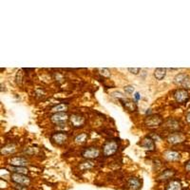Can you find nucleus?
Returning <instances> with one entry per match:
<instances>
[{
    "label": "nucleus",
    "instance_id": "1",
    "mask_svg": "<svg viewBox=\"0 0 190 190\" xmlns=\"http://www.w3.org/2000/svg\"><path fill=\"white\" fill-rule=\"evenodd\" d=\"M118 150V144L114 141H109L105 144L103 147V153L105 156H111Z\"/></svg>",
    "mask_w": 190,
    "mask_h": 190
},
{
    "label": "nucleus",
    "instance_id": "2",
    "mask_svg": "<svg viewBox=\"0 0 190 190\" xmlns=\"http://www.w3.org/2000/svg\"><path fill=\"white\" fill-rule=\"evenodd\" d=\"M12 181L15 182L16 185H29L31 180L29 177H27L24 174H18V173H12L11 175Z\"/></svg>",
    "mask_w": 190,
    "mask_h": 190
},
{
    "label": "nucleus",
    "instance_id": "3",
    "mask_svg": "<svg viewBox=\"0 0 190 190\" xmlns=\"http://www.w3.org/2000/svg\"><path fill=\"white\" fill-rule=\"evenodd\" d=\"M163 123V120L159 115H151L146 117L145 120V124L147 128H156V126L160 125Z\"/></svg>",
    "mask_w": 190,
    "mask_h": 190
},
{
    "label": "nucleus",
    "instance_id": "4",
    "mask_svg": "<svg viewBox=\"0 0 190 190\" xmlns=\"http://www.w3.org/2000/svg\"><path fill=\"white\" fill-rule=\"evenodd\" d=\"M174 97H175L176 101H177L178 103L182 104V103L186 102L189 99V93H188V91L186 89L181 88V89L176 90V92L174 94Z\"/></svg>",
    "mask_w": 190,
    "mask_h": 190
},
{
    "label": "nucleus",
    "instance_id": "5",
    "mask_svg": "<svg viewBox=\"0 0 190 190\" xmlns=\"http://www.w3.org/2000/svg\"><path fill=\"white\" fill-rule=\"evenodd\" d=\"M99 154H100V151L98 148H96V147H88V148L85 149L82 152L83 157L88 160L95 159L99 156Z\"/></svg>",
    "mask_w": 190,
    "mask_h": 190
},
{
    "label": "nucleus",
    "instance_id": "6",
    "mask_svg": "<svg viewBox=\"0 0 190 190\" xmlns=\"http://www.w3.org/2000/svg\"><path fill=\"white\" fill-rule=\"evenodd\" d=\"M68 115L66 113V112H58V113H54L51 120L52 123L54 124H60V123H65L66 121L68 120Z\"/></svg>",
    "mask_w": 190,
    "mask_h": 190
},
{
    "label": "nucleus",
    "instance_id": "7",
    "mask_svg": "<svg viewBox=\"0 0 190 190\" xmlns=\"http://www.w3.org/2000/svg\"><path fill=\"white\" fill-rule=\"evenodd\" d=\"M69 122L74 128H80L85 123V118L79 114H72L69 118Z\"/></svg>",
    "mask_w": 190,
    "mask_h": 190
},
{
    "label": "nucleus",
    "instance_id": "8",
    "mask_svg": "<svg viewBox=\"0 0 190 190\" xmlns=\"http://www.w3.org/2000/svg\"><path fill=\"white\" fill-rule=\"evenodd\" d=\"M184 140H185V137L182 136L181 133H178V132L171 133V134H169L167 137V142L171 145L180 144L182 142H184Z\"/></svg>",
    "mask_w": 190,
    "mask_h": 190
},
{
    "label": "nucleus",
    "instance_id": "9",
    "mask_svg": "<svg viewBox=\"0 0 190 190\" xmlns=\"http://www.w3.org/2000/svg\"><path fill=\"white\" fill-rule=\"evenodd\" d=\"M164 157L168 162H177L181 160V154L177 151L167 150L164 153Z\"/></svg>",
    "mask_w": 190,
    "mask_h": 190
},
{
    "label": "nucleus",
    "instance_id": "10",
    "mask_svg": "<svg viewBox=\"0 0 190 190\" xmlns=\"http://www.w3.org/2000/svg\"><path fill=\"white\" fill-rule=\"evenodd\" d=\"M128 187L129 190H139L142 187V182L138 178L131 177L128 181Z\"/></svg>",
    "mask_w": 190,
    "mask_h": 190
},
{
    "label": "nucleus",
    "instance_id": "11",
    "mask_svg": "<svg viewBox=\"0 0 190 190\" xmlns=\"http://www.w3.org/2000/svg\"><path fill=\"white\" fill-rule=\"evenodd\" d=\"M28 161L25 158L22 157H15L10 160V165L12 166H17V167H23L27 165Z\"/></svg>",
    "mask_w": 190,
    "mask_h": 190
},
{
    "label": "nucleus",
    "instance_id": "12",
    "mask_svg": "<svg viewBox=\"0 0 190 190\" xmlns=\"http://www.w3.org/2000/svg\"><path fill=\"white\" fill-rule=\"evenodd\" d=\"M140 145H141V146L147 150H154V148H155V145H154L153 140L149 137L144 138Z\"/></svg>",
    "mask_w": 190,
    "mask_h": 190
},
{
    "label": "nucleus",
    "instance_id": "13",
    "mask_svg": "<svg viewBox=\"0 0 190 190\" xmlns=\"http://www.w3.org/2000/svg\"><path fill=\"white\" fill-rule=\"evenodd\" d=\"M67 139H68V135L63 132H57V133H54V134L52 135V140L55 143H57L59 145L65 143Z\"/></svg>",
    "mask_w": 190,
    "mask_h": 190
},
{
    "label": "nucleus",
    "instance_id": "14",
    "mask_svg": "<svg viewBox=\"0 0 190 190\" xmlns=\"http://www.w3.org/2000/svg\"><path fill=\"white\" fill-rule=\"evenodd\" d=\"M175 175V171L172 170V169H166V170H164L162 172L159 177H158V181H166L168 179L172 178L173 176Z\"/></svg>",
    "mask_w": 190,
    "mask_h": 190
},
{
    "label": "nucleus",
    "instance_id": "15",
    "mask_svg": "<svg viewBox=\"0 0 190 190\" xmlns=\"http://www.w3.org/2000/svg\"><path fill=\"white\" fill-rule=\"evenodd\" d=\"M165 75H166V68H158L154 70V77L159 81L163 80Z\"/></svg>",
    "mask_w": 190,
    "mask_h": 190
},
{
    "label": "nucleus",
    "instance_id": "16",
    "mask_svg": "<svg viewBox=\"0 0 190 190\" xmlns=\"http://www.w3.org/2000/svg\"><path fill=\"white\" fill-rule=\"evenodd\" d=\"M182 185L181 184V182L176 180L171 181L166 186V190H182Z\"/></svg>",
    "mask_w": 190,
    "mask_h": 190
},
{
    "label": "nucleus",
    "instance_id": "17",
    "mask_svg": "<svg viewBox=\"0 0 190 190\" xmlns=\"http://www.w3.org/2000/svg\"><path fill=\"white\" fill-rule=\"evenodd\" d=\"M188 75L186 73H179L177 74L175 77H174V84H176V85H182V83L185 82V80L186 79V77Z\"/></svg>",
    "mask_w": 190,
    "mask_h": 190
},
{
    "label": "nucleus",
    "instance_id": "18",
    "mask_svg": "<svg viewBox=\"0 0 190 190\" xmlns=\"http://www.w3.org/2000/svg\"><path fill=\"white\" fill-rule=\"evenodd\" d=\"M15 152V146L13 145H8L1 149V153L4 154V155H11V154Z\"/></svg>",
    "mask_w": 190,
    "mask_h": 190
},
{
    "label": "nucleus",
    "instance_id": "19",
    "mask_svg": "<svg viewBox=\"0 0 190 190\" xmlns=\"http://www.w3.org/2000/svg\"><path fill=\"white\" fill-rule=\"evenodd\" d=\"M87 138H88V134L87 133H81V134L77 135L74 139L75 143L78 144V145H83L84 143H86L87 141Z\"/></svg>",
    "mask_w": 190,
    "mask_h": 190
},
{
    "label": "nucleus",
    "instance_id": "20",
    "mask_svg": "<svg viewBox=\"0 0 190 190\" xmlns=\"http://www.w3.org/2000/svg\"><path fill=\"white\" fill-rule=\"evenodd\" d=\"M67 109H68V105H67L60 104V105H55V107H53L52 108V111L55 112V113H58V112H65Z\"/></svg>",
    "mask_w": 190,
    "mask_h": 190
},
{
    "label": "nucleus",
    "instance_id": "21",
    "mask_svg": "<svg viewBox=\"0 0 190 190\" xmlns=\"http://www.w3.org/2000/svg\"><path fill=\"white\" fill-rule=\"evenodd\" d=\"M93 163L91 161H86V162H83V163L80 164L79 167H80V169L82 170H88L90 169V168H92L93 167Z\"/></svg>",
    "mask_w": 190,
    "mask_h": 190
},
{
    "label": "nucleus",
    "instance_id": "22",
    "mask_svg": "<svg viewBox=\"0 0 190 190\" xmlns=\"http://www.w3.org/2000/svg\"><path fill=\"white\" fill-rule=\"evenodd\" d=\"M10 170L13 173H18V174H27L28 169L25 167H17V166H11Z\"/></svg>",
    "mask_w": 190,
    "mask_h": 190
},
{
    "label": "nucleus",
    "instance_id": "23",
    "mask_svg": "<svg viewBox=\"0 0 190 190\" xmlns=\"http://www.w3.org/2000/svg\"><path fill=\"white\" fill-rule=\"evenodd\" d=\"M166 126L169 129H171V130H176V129L179 128L180 125H179L178 122H176L174 120H169V121L166 123Z\"/></svg>",
    "mask_w": 190,
    "mask_h": 190
},
{
    "label": "nucleus",
    "instance_id": "24",
    "mask_svg": "<svg viewBox=\"0 0 190 190\" xmlns=\"http://www.w3.org/2000/svg\"><path fill=\"white\" fill-rule=\"evenodd\" d=\"M99 72H100V74L105 76V77H109L110 76V72H109L108 68H99Z\"/></svg>",
    "mask_w": 190,
    "mask_h": 190
},
{
    "label": "nucleus",
    "instance_id": "25",
    "mask_svg": "<svg viewBox=\"0 0 190 190\" xmlns=\"http://www.w3.org/2000/svg\"><path fill=\"white\" fill-rule=\"evenodd\" d=\"M182 86L185 88V89H189L190 88V76L186 77V79L185 80L184 83H182Z\"/></svg>",
    "mask_w": 190,
    "mask_h": 190
},
{
    "label": "nucleus",
    "instance_id": "26",
    "mask_svg": "<svg viewBox=\"0 0 190 190\" xmlns=\"http://www.w3.org/2000/svg\"><path fill=\"white\" fill-rule=\"evenodd\" d=\"M125 93L131 94V93H133V91H134V87L133 86H126V87H125Z\"/></svg>",
    "mask_w": 190,
    "mask_h": 190
},
{
    "label": "nucleus",
    "instance_id": "27",
    "mask_svg": "<svg viewBox=\"0 0 190 190\" xmlns=\"http://www.w3.org/2000/svg\"><path fill=\"white\" fill-rule=\"evenodd\" d=\"M128 70L130 72V73H132V74H138L139 72H140V68H128Z\"/></svg>",
    "mask_w": 190,
    "mask_h": 190
},
{
    "label": "nucleus",
    "instance_id": "28",
    "mask_svg": "<svg viewBox=\"0 0 190 190\" xmlns=\"http://www.w3.org/2000/svg\"><path fill=\"white\" fill-rule=\"evenodd\" d=\"M112 95H113L114 97H117V98H119V99H123V98L125 97L121 92H114L113 94H112Z\"/></svg>",
    "mask_w": 190,
    "mask_h": 190
},
{
    "label": "nucleus",
    "instance_id": "29",
    "mask_svg": "<svg viewBox=\"0 0 190 190\" xmlns=\"http://www.w3.org/2000/svg\"><path fill=\"white\" fill-rule=\"evenodd\" d=\"M185 170H186L187 172H190V161L185 165Z\"/></svg>",
    "mask_w": 190,
    "mask_h": 190
},
{
    "label": "nucleus",
    "instance_id": "30",
    "mask_svg": "<svg viewBox=\"0 0 190 190\" xmlns=\"http://www.w3.org/2000/svg\"><path fill=\"white\" fill-rule=\"evenodd\" d=\"M140 98H141L140 93H139V92H136V93H135V95H134V99H135L136 101H138V100L140 99Z\"/></svg>",
    "mask_w": 190,
    "mask_h": 190
},
{
    "label": "nucleus",
    "instance_id": "31",
    "mask_svg": "<svg viewBox=\"0 0 190 190\" xmlns=\"http://www.w3.org/2000/svg\"><path fill=\"white\" fill-rule=\"evenodd\" d=\"M186 121L190 124V112L187 113V115H186Z\"/></svg>",
    "mask_w": 190,
    "mask_h": 190
}]
</instances>
